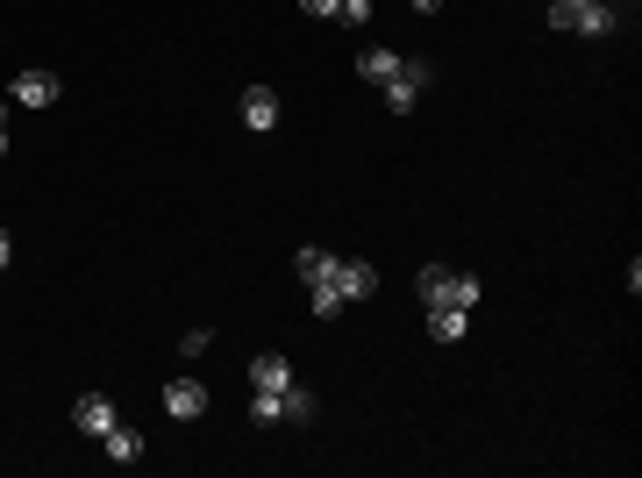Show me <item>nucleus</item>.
Masks as SVG:
<instances>
[{"label":"nucleus","instance_id":"obj_1","mask_svg":"<svg viewBox=\"0 0 642 478\" xmlns=\"http://www.w3.org/2000/svg\"><path fill=\"white\" fill-rule=\"evenodd\" d=\"M415 293H421V307H479V279L471 272H450V264H428V272L415 279Z\"/></svg>","mask_w":642,"mask_h":478},{"label":"nucleus","instance_id":"obj_2","mask_svg":"<svg viewBox=\"0 0 642 478\" xmlns=\"http://www.w3.org/2000/svg\"><path fill=\"white\" fill-rule=\"evenodd\" d=\"M428 86H436V65H428V57H400V72L386 79V108H393V115H407V108H415V100L428 94Z\"/></svg>","mask_w":642,"mask_h":478},{"label":"nucleus","instance_id":"obj_3","mask_svg":"<svg viewBox=\"0 0 642 478\" xmlns=\"http://www.w3.org/2000/svg\"><path fill=\"white\" fill-rule=\"evenodd\" d=\"M158 408L172 414V422H201V414H207V385H201V379H172Z\"/></svg>","mask_w":642,"mask_h":478},{"label":"nucleus","instance_id":"obj_4","mask_svg":"<svg viewBox=\"0 0 642 478\" xmlns=\"http://www.w3.org/2000/svg\"><path fill=\"white\" fill-rule=\"evenodd\" d=\"M115 422H121V414H115L107 393H79V400H72V428H79V436H107Z\"/></svg>","mask_w":642,"mask_h":478},{"label":"nucleus","instance_id":"obj_5","mask_svg":"<svg viewBox=\"0 0 642 478\" xmlns=\"http://www.w3.org/2000/svg\"><path fill=\"white\" fill-rule=\"evenodd\" d=\"M236 115H243V129L271 137V129H279V94H271V86H250V94L236 100Z\"/></svg>","mask_w":642,"mask_h":478},{"label":"nucleus","instance_id":"obj_6","mask_svg":"<svg viewBox=\"0 0 642 478\" xmlns=\"http://www.w3.org/2000/svg\"><path fill=\"white\" fill-rule=\"evenodd\" d=\"M250 385H257V393H286V385H293V357H286V350L250 357Z\"/></svg>","mask_w":642,"mask_h":478},{"label":"nucleus","instance_id":"obj_7","mask_svg":"<svg viewBox=\"0 0 642 478\" xmlns=\"http://www.w3.org/2000/svg\"><path fill=\"white\" fill-rule=\"evenodd\" d=\"M335 293H343V301H372V293H378V272H372V264H364V258H335Z\"/></svg>","mask_w":642,"mask_h":478},{"label":"nucleus","instance_id":"obj_8","mask_svg":"<svg viewBox=\"0 0 642 478\" xmlns=\"http://www.w3.org/2000/svg\"><path fill=\"white\" fill-rule=\"evenodd\" d=\"M571 29H578V36H614V29H621V0H586V8L571 14Z\"/></svg>","mask_w":642,"mask_h":478},{"label":"nucleus","instance_id":"obj_9","mask_svg":"<svg viewBox=\"0 0 642 478\" xmlns=\"http://www.w3.org/2000/svg\"><path fill=\"white\" fill-rule=\"evenodd\" d=\"M14 100H22V108H51V100H57V72H14Z\"/></svg>","mask_w":642,"mask_h":478},{"label":"nucleus","instance_id":"obj_10","mask_svg":"<svg viewBox=\"0 0 642 478\" xmlns=\"http://www.w3.org/2000/svg\"><path fill=\"white\" fill-rule=\"evenodd\" d=\"M100 450L115 457V465H143V436H136L129 422H115V428H107V436H100Z\"/></svg>","mask_w":642,"mask_h":478},{"label":"nucleus","instance_id":"obj_11","mask_svg":"<svg viewBox=\"0 0 642 478\" xmlns=\"http://www.w3.org/2000/svg\"><path fill=\"white\" fill-rule=\"evenodd\" d=\"M464 328H471V307H428V336L436 343H464Z\"/></svg>","mask_w":642,"mask_h":478},{"label":"nucleus","instance_id":"obj_12","mask_svg":"<svg viewBox=\"0 0 642 478\" xmlns=\"http://www.w3.org/2000/svg\"><path fill=\"white\" fill-rule=\"evenodd\" d=\"M293 272L308 279V286H329V279H335V258H329V250H321V243H308V250H300V258H293Z\"/></svg>","mask_w":642,"mask_h":478},{"label":"nucleus","instance_id":"obj_13","mask_svg":"<svg viewBox=\"0 0 642 478\" xmlns=\"http://www.w3.org/2000/svg\"><path fill=\"white\" fill-rule=\"evenodd\" d=\"M357 72H364V79H372V86H386L393 72H400V51H386V43H372V51L357 57Z\"/></svg>","mask_w":642,"mask_h":478},{"label":"nucleus","instance_id":"obj_14","mask_svg":"<svg viewBox=\"0 0 642 478\" xmlns=\"http://www.w3.org/2000/svg\"><path fill=\"white\" fill-rule=\"evenodd\" d=\"M250 422H257V428H279V422H286V393H257V400H250Z\"/></svg>","mask_w":642,"mask_h":478},{"label":"nucleus","instance_id":"obj_15","mask_svg":"<svg viewBox=\"0 0 642 478\" xmlns=\"http://www.w3.org/2000/svg\"><path fill=\"white\" fill-rule=\"evenodd\" d=\"M286 422H314V393H308V385H286Z\"/></svg>","mask_w":642,"mask_h":478},{"label":"nucleus","instance_id":"obj_16","mask_svg":"<svg viewBox=\"0 0 642 478\" xmlns=\"http://www.w3.org/2000/svg\"><path fill=\"white\" fill-rule=\"evenodd\" d=\"M314 315H321V322L343 315V293H335V279H329V286H314Z\"/></svg>","mask_w":642,"mask_h":478},{"label":"nucleus","instance_id":"obj_17","mask_svg":"<svg viewBox=\"0 0 642 478\" xmlns=\"http://www.w3.org/2000/svg\"><path fill=\"white\" fill-rule=\"evenodd\" d=\"M179 350H186V357H207L214 350V328H186V343H179Z\"/></svg>","mask_w":642,"mask_h":478},{"label":"nucleus","instance_id":"obj_18","mask_svg":"<svg viewBox=\"0 0 642 478\" xmlns=\"http://www.w3.org/2000/svg\"><path fill=\"white\" fill-rule=\"evenodd\" d=\"M335 22H350V29H364V22H372V0H343V14H335Z\"/></svg>","mask_w":642,"mask_h":478},{"label":"nucleus","instance_id":"obj_19","mask_svg":"<svg viewBox=\"0 0 642 478\" xmlns=\"http://www.w3.org/2000/svg\"><path fill=\"white\" fill-rule=\"evenodd\" d=\"M300 8H308L314 22H335V14H343V0H300Z\"/></svg>","mask_w":642,"mask_h":478},{"label":"nucleus","instance_id":"obj_20","mask_svg":"<svg viewBox=\"0 0 642 478\" xmlns=\"http://www.w3.org/2000/svg\"><path fill=\"white\" fill-rule=\"evenodd\" d=\"M578 8H586V0H557V8H549V29H571Z\"/></svg>","mask_w":642,"mask_h":478},{"label":"nucleus","instance_id":"obj_21","mask_svg":"<svg viewBox=\"0 0 642 478\" xmlns=\"http://www.w3.org/2000/svg\"><path fill=\"white\" fill-rule=\"evenodd\" d=\"M8 264H14V236L0 229V272H8Z\"/></svg>","mask_w":642,"mask_h":478},{"label":"nucleus","instance_id":"obj_22","mask_svg":"<svg viewBox=\"0 0 642 478\" xmlns=\"http://www.w3.org/2000/svg\"><path fill=\"white\" fill-rule=\"evenodd\" d=\"M407 8H415V14H436V8H442V0H407Z\"/></svg>","mask_w":642,"mask_h":478},{"label":"nucleus","instance_id":"obj_23","mask_svg":"<svg viewBox=\"0 0 642 478\" xmlns=\"http://www.w3.org/2000/svg\"><path fill=\"white\" fill-rule=\"evenodd\" d=\"M0 157H8V122H0Z\"/></svg>","mask_w":642,"mask_h":478}]
</instances>
